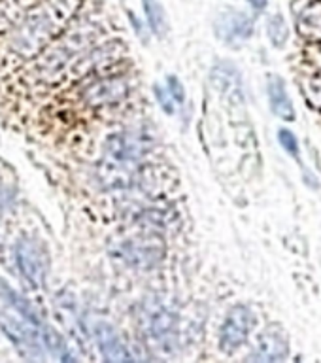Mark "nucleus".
Segmentation results:
<instances>
[{"label":"nucleus","mask_w":321,"mask_h":363,"mask_svg":"<svg viewBox=\"0 0 321 363\" xmlns=\"http://www.w3.org/2000/svg\"><path fill=\"white\" fill-rule=\"evenodd\" d=\"M74 10V0H51L28 10L0 42V70L17 68L36 59L62 33Z\"/></svg>","instance_id":"f257e3e1"},{"label":"nucleus","mask_w":321,"mask_h":363,"mask_svg":"<svg viewBox=\"0 0 321 363\" xmlns=\"http://www.w3.org/2000/svg\"><path fill=\"white\" fill-rule=\"evenodd\" d=\"M44 323H34L17 312H0V329L27 357H44Z\"/></svg>","instance_id":"f03ea898"},{"label":"nucleus","mask_w":321,"mask_h":363,"mask_svg":"<svg viewBox=\"0 0 321 363\" xmlns=\"http://www.w3.org/2000/svg\"><path fill=\"white\" fill-rule=\"evenodd\" d=\"M257 318L252 306L237 303L227 311L225 318L220 325L218 331V346L221 352L232 354V352L240 350L246 342H248L249 335L254 331Z\"/></svg>","instance_id":"7ed1b4c3"},{"label":"nucleus","mask_w":321,"mask_h":363,"mask_svg":"<svg viewBox=\"0 0 321 363\" xmlns=\"http://www.w3.org/2000/svg\"><path fill=\"white\" fill-rule=\"evenodd\" d=\"M79 89V102L87 108H108L129 95L130 85L123 76H87Z\"/></svg>","instance_id":"20e7f679"},{"label":"nucleus","mask_w":321,"mask_h":363,"mask_svg":"<svg viewBox=\"0 0 321 363\" xmlns=\"http://www.w3.org/2000/svg\"><path fill=\"white\" fill-rule=\"evenodd\" d=\"M152 138L140 130H121L113 133L104 142V150L113 164L121 167H135L142 161V157L150 152Z\"/></svg>","instance_id":"39448f33"},{"label":"nucleus","mask_w":321,"mask_h":363,"mask_svg":"<svg viewBox=\"0 0 321 363\" xmlns=\"http://www.w3.org/2000/svg\"><path fill=\"white\" fill-rule=\"evenodd\" d=\"M214 34L221 44L238 50L248 40L254 38L255 19L248 11L238 8H225L214 17Z\"/></svg>","instance_id":"423d86ee"},{"label":"nucleus","mask_w":321,"mask_h":363,"mask_svg":"<svg viewBox=\"0 0 321 363\" xmlns=\"http://www.w3.org/2000/svg\"><path fill=\"white\" fill-rule=\"evenodd\" d=\"M16 263L23 278L33 289L44 286L47 277V254L42 248V244L34 238L23 237L13 248Z\"/></svg>","instance_id":"0eeeda50"},{"label":"nucleus","mask_w":321,"mask_h":363,"mask_svg":"<svg viewBox=\"0 0 321 363\" xmlns=\"http://www.w3.org/2000/svg\"><path fill=\"white\" fill-rule=\"evenodd\" d=\"M289 350H291V340H289L288 333L278 325H271L257 335V342H255L248 359L269 363L286 362L289 357Z\"/></svg>","instance_id":"6e6552de"},{"label":"nucleus","mask_w":321,"mask_h":363,"mask_svg":"<svg viewBox=\"0 0 321 363\" xmlns=\"http://www.w3.org/2000/svg\"><path fill=\"white\" fill-rule=\"evenodd\" d=\"M266 99H269V108L274 118H278L283 123H295L297 121V110L291 101L288 91V84L280 74H266Z\"/></svg>","instance_id":"1a4fd4ad"},{"label":"nucleus","mask_w":321,"mask_h":363,"mask_svg":"<svg viewBox=\"0 0 321 363\" xmlns=\"http://www.w3.org/2000/svg\"><path fill=\"white\" fill-rule=\"evenodd\" d=\"M144 322H146V335L152 339V342L164 346L176 337L180 318H178V312L172 311L170 306L159 305L147 312Z\"/></svg>","instance_id":"9d476101"},{"label":"nucleus","mask_w":321,"mask_h":363,"mask_svg":"<svg viewBox=\"0 0 321 363\" xmlns=\"http://www.w3.org/2000/svg\"><path fill=\"white\" fill-rule=\"evenodd\" d=\"M93 335H95L102 359H106V362H130V359H135V356L130 354V348L125 345V340L121 339V335L112 323L98 322L93 329Z\"/></svg>","instance_id":"9b49d317"},{"label":"nucleus","mask_w":321,"mask_h":363,"mask_svg":"<svg viewBox=\"0 0 321 363\" xmlns=\"http://www.w3.org/2000/svg\"><path fill=\"white\" fill-rule=\"evenodd\" d=\"M121 255L125 263H129L135 269H150L161 259L163 252L150 238H133V240H125L121 246Z\"/></svg>","instance_id":"f8f14e48"},{"label":"nucleus","mask_w":321,"mask_h":363,"mask_svg":"<svg viewBox=\"0 0 321 363\" xmlns=\"http://www.w3.org/2000/svg\"><path fill=\"white\" fill-rule=\"evenodd\" d=\"M210 84L214 85L220 93H231V95L242 96V79H240L238 68L232 62L221 61L215 67H212Z\"/></svg>","instance_id":"ddd939ff"},{"label":"nucleus","mask_w":321,"mask_h":363,"mask_svg":"<svg viewBox=\"0 0 321 363\" xmlns=\"http://www.w3.org/2000/svg\"><path fill=\"white\" fill-rule=\"evenodd\" d=\"M142 10L153 36L157 40L167 38L170 34V21L161 0H142Z\"/></svg>","instance_id":"4468645a"},{"label":"nucleus","mask_w":321,"mask_h":363,"mask_svg":"<svg viewBox=\"0 0 321 363\" xmlns=\"http://www.w3.org/2000/svg\"><path fill=\"white\" fill-rule=\"evenodd\" d=\"M265 33L272 48L283 50V48L288 45L289 38H291V30H289V23L282 11H276V13H269V16H266Z\"/></svg>","instance_id":"2eb2a0df"},{"label":"nucleus","mask_w":321,"mask_h":363,"mask_svg":"<svg viewBox=\"0 0 321 363\" xmlns=\"http://www.w3.org/2000/svg\"><path fill=\"white\" fill-rule=\"evenodd\" d=\"M300 27L305 28L306 33L312 34H321V2L312 4L310 8L300 11V16H297ZM303 30V33H305Z\"/></svg>","instance_id":"dca6fc26"},{"label":"nucleus","mask_w":321,"mask_h":363,"mask_svg":"<svg viewBox=\"0 0 321 363\" xmlns=\"http://www.w3.org/2000/svg\"><path fill=\"white\" fill-rule=\"evenodd\" d=\"M278 135V144L282 146V150L288 155L295 159V161H299L300 159V144H299V138L295 135L293 130L288 129V127H280L276 130Z\"/></svg>","instance_id":"f3484780"},{"label":"nucleus","mask_w":321,"mask_h":363,"mask_svg":"<svg viewBox=\"0 0 321 363\" xmlns=\"http://www.w3.org/2000/svg\"><path fill=\"white\" fill-rule=\"evenodd\" d=\"M153 96L157 101V106L163 110V113L167 116H174L176 110H178V102L174 101V96L170 95L167 85L164 84H153Z\"/></svg>","instance_id":"a211bd4d"},{"label":"nucleus","mask_w":321,"mask_h":363,"mask_svg":"<svg viewBox=\"0 0 321 363\" xmlns=\"http://www.w3.org/2000/svg\"><path fill=\"white\" fill-rule=\"evenodd\" d=\"M164 85H167V89L172 96H174V101L178 102V106L180 104H186V85L181 84V79L176 76V74H167V78H164Z\"/></svg>","instance_id":"6ab92c4d"},{"label":"nucleus","mask_w":321,"mask_h":363,"mask_svg":"<svg viewBox=\"0 0 321 363\" xmlns=\"http://www.w3.org/2000/svg\"><path fill=\"white\" fill-rule=\"evenodd\" d=\"M127 19H129L130 27H133V30H135L136 36L140 38L142 44L144 45L150 44V38H152L153 34H152V30H150V27H147V23H144L142 19H138V16H136L133 10H127Z\"/></svg>","instance_id":"aec40b11"},{"label":"nucleus","mask_w":321,"mask_h":363,"mask_svg":"<svg viewBox=\"0 0 321 363\" xmlns=\"http://www.w3.org/2000/svg\"><path fill=\"white\" fill-rule=\"evenodd\" d=\"M300 174H303L305 186H308L310 189H314V191H316V189H320V187H321L320 180H317V176L314 174V172H312L308 167H305V164H303V167H300Z\"/></svg>","instance_id":"412c9836"},{"label":"nucleus","mask_w":321,"mask_h":363,"mask_svg":"<svg viewBox=\"0 0 321 363\" xmlns=\"http://www.w3.org/2000/svg\"><path fill=\"white\" fill-rule=\"evenodd\" d=\"M246 2H248L252 11L257 13V16H259V13H265L266 8H269V0H246Z\"/></svg>","instance_id":"4be33fe9"}]
</instances>
